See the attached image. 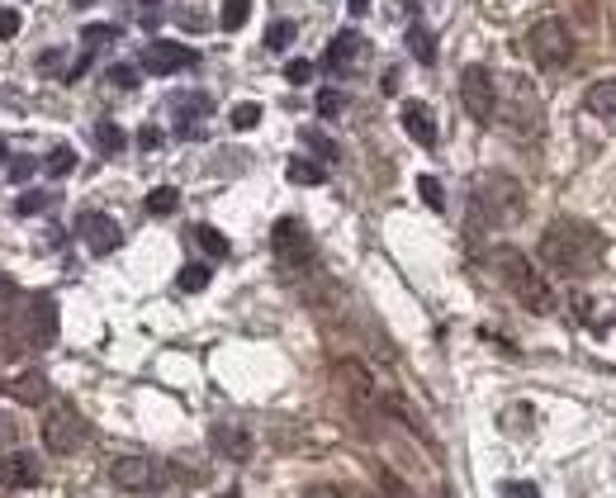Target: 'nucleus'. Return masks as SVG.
Here are the masks:
<instances>
[{"instance_id":"nucleus-22","label":"nucleus","mask_w":616,"mask_h":498,"mask_svg":"<svg viewBox=\"0 0 616 498\" xmlns=\"http://www.w3.org/2000/svg\"><path fill=\"white\" fill-rule=\"evenodd\" d=\"M246 14H252V0H223V10H219V24L228 33H238L246 24Z\"/></svg>"},{"instance_id":"nucleus-29","label":"nucleus","mask_w":616,"mask_h":498,"mask_svg":"<svg viewBox=\"0 0 616 498\" xmlns=\"http://www.w3.org/2000/svg\"><path fill=\"white\" fill-rule=\"evenodd\" d=\"M228 119H233V129H256V123H261V104L242 100V104H233V114H228Z\"/></svg>"},{"instance_id":"nucleus-38","label":"nucleus","mask_w":616,"mask_h":498,"mask_svg":"<svg viewBox=\"0 0 616 498\" xmlns=\"http://www.w3.org/2000/svg\"><path fill=\"white\" fill-rule=\"evenodd\" d=\"M342 104H346L342 91H323V96H319V110H323L327 119H332V114H342Z\"/></svg>"},{"instance_id":"nucleus-19","label":"nucleus","mask_w":616,"mask_h":498,"mask_svg":"<svg viewBox=\"0 0 616 498\" xmlns=\"http://www.w3.org/2000/svg\"><path fill=\"white\" fill-rule=\"evenodd\" d=\"M285 176L294 186H323L327 181V167H319V162H309V157H290V167H285Z\"/></svg>"},{"instance_id":"nucleus-28","label":"nucleus","mask_w":616,"mask_h":498,"mask_svg":"<svg viewBox=\"0 0 616 498\" xmlns=\"http://www.w3.org/2000/svg\"><path fill=\"white\" fill-rule=\"evenodd\" d=\"M43 167H48V176H67V171H77V152L62 142V148H52V152H48V162H43Z\"/></svg>"},{"instance_id":"nucleus-34","label":"nucleus","mask_w":616,"mask_h":498,"mask_svg":"<svg viewBox=\"0 0 616 498\" xmlns=\"http://www.w3.org/2000/svg\"><path fill=\"white\" fill-rule=\"evenodd\" d=\"M14 437H20V422H14L10 414H0V451H10Z\"/></svg>"},{"instance_id":"nucleus-33","label":"nucleus","mask_w":616,"mask_h":498,"mask_svg":"<svg viewBox=\"0 0 616 498\" xmlns=\"http://www.w3.org/2000/svg\"><path fill=\"white\" fill-rule=\"evenodd\" d=\"M285 81H290V86H309V81H313V62L294 58V62L285 67Z\"/></svg>"},{"instance_id":"nucleus-42","label":"nucleus","mask_w":616,"mask_h":498,"mask_svg":"<svg viewBox=\"0 0 616 498\" xmlns=\"http://www.w3.org/2000/svg\"><path fill=\"white\" fill-rule=\"evenodd\" d=\"M304 498H342V494H337V489H332V485H319V489H309Z\"/></svg>"},{"instance_id":"nucleus-1","label":"nucleus","mask_w":616,"mask_h":498,"mask_svg":"<svg viewBox=\"0 0 616 498\" xmlns=\"http://www.w3.org/2000/svg\"><path fill=\"white\" fill-rule=\"evenodd\" d=\"M603 252H607V238L597 228L578 223V219H555L551 228L541 233V261L551 266L555 276H588L603 266Z\"/></svg>"},{"instance_id":"nucleus-20","label":"nucleus","mask_w":616,"mask_h":498,"mask_svg":"<svg viewBox=\"0 0 616 498\" xmlns=\"http://www.w3.org/2000/svg\"><path fill=\"white\" fill-rule=\"evenodd\" d=\"M95 142H100V152H104V157H119L129 138H123V129H119L114 119H100V123H95Z\"/></svg>"},{"instance_id":"nucleus-45","label":"nucleus","mask_w":616,"mask_h":498,"mask_svg":"<svg viewBox=\"0 0 616 498\" xmlns=\"http://www.w3.org/2000/svg\"><path fill=\"white\" fill-rule=\"evenodd\" d=\"M219 498H242V494H238V489H228V494H219Z\"/></svg>"},{"instance_id":"nucleus-13","label":"nucleus","mask_w":616,"mask_h":498,"mask_svg":"<svg viewBox=\"0 0 616 498\" xmlns=\"http://www.w3.org/2000/svg\"><path fill=\"white\" fill-rule=\"evenodd\" d=\"M43 479V460L33 456V451H14L10 456H0V485L6 489H33Z\"/></svg>"},{"instance_id":"nucleus-24","label":"nucleus","mask_w":616,"mask_h":498,"mask_svg":"<svg viewBox=\"0 0 616 498\" xmlns=\"http://www.w3.org/2000/svg\"><path fill=\"white\" fill-rule=\"evenodd\" d=\"M299 138H304V148H313V157H323V162H337V157H342V148H337V142H332V138H323L319 129H304Z\"/></svg>"},{"instance_id":"nucleus-21","label":"nucleus","mask_w":616,"mask_h":498,"mask_svg":"<svg viewBox=\"0 0 616 498\" xmlns=\"http://www.w3.org/2000/svg\"><path fill=\"white\" fill-rule=\"evenodd\" d=\"M408 52H413V58H417L422 67H432V62H436V43H432V33L422 29V24L408 29Z\"/></svg>"},{"instance_id":"nucleus-36","label":"nucleus","mask_w":616,"mask_h":498,"mask_svg":"<svg viewBox=\"0 0 616 498\" xmlns=\"http://www.w3.org/2000/svg\"><path fill=\"white\" fill-rule=\"evenodd\" d=\"M110 77H114V86H119V91H133V86H138V71L133 67H110Z\"/></svg>"},{"instance_id":"nucleus-37","label":"nucleus","mask_w":616,"mask_h":498,"mask_svg":"<svg viewBox=\"0 0 616 498\" xmlns=\"http://www.w3.org/2000/svg\"><path fill=\"white\" fill-rule=\"evenodd\" d=\"M503 494H507V498H541V494H536V485H526V479H507Z\"/></svg>"},{"instance_id":"nucleus-23","label":"nucleus","mask_w":616,"mask_h":498,"mask_svg":"<svg viewBox=\"0 0 616 498\" xmlns=\"http://www.w3.org/2000/svg\"><path fill=\"white\" fill-rule=\"evenodd\" d=\"M209 280H214V266H185V271L175 276V285H181L185 295H200Z\"/></svg>"},{"instance_id":"nucleus-4","label":"nucleus","mask_w":616,"mask_h":498,"mask_svg":"<svg viewBox=\"0 0 616 498\" xmlns=\"http://www.w3.org/2000/svg\"><path fill=\"white\" fill-rule=\"evenodd\" d=\"M6 332H10V342H20V347H33V351H43L58 342V299L52 295H29L14 305V313L6 318Z\"/></svg>"},{"instance_id":"nucleus-31","label":"nucleus","mask_w":616,"mask_h":498,"mask_svg":"<svg viewBox=\"0 0 616 498\" xmlns=\"http://www.w3.org/2000/svg\"><path fill=\"white\" fill-rule=\"evenodd\" d=\"M48 205H52V190H29V195H20V200H14V213H39Z\"/></svg>"},{"instance_id":"nucleus-16","label":"nucleus","mask_w":616,"mask_h":498,"mask_svg":"<svg viewBox=\"0 0 616 498\" xmlns=\"http://www.w3.org/2000/svg\"><path fill=\"white\" fill-rule=\"evenodd\" d=\"M361 48H365V39H361V33H356V29H342L337 39L327 43V52H323V67H327V71H346L351 62L361 58Z\"/></svg>"},{"instance_id":"nucleus-5","label":"nucleus","mask_w":616,"mask_h":498,"mask_svg":"<svg viewBox=\"0 0 616 498\" xmlns=\"http://www.w3.org/2000/svg\"><path fill=\"white\" fill-rule=\"evenodd\" d=\"M526 52H532V62L541 71H559L574 62V29L559 20V14H545L526 29Z\"/></svg>"},{"instance_id":"nucleus-39","label":"nucleus","mask_w":616,"mask_h":498,"mask_svg":"<svg viewBox=\"0 0 616 498\" xmlns=\"http://www.w3.org/2000/svg\"><path fill=\"white\" fill-rule=\"evenodd\" d=\"M10 176H14V181H29V176H33V157H14Z\"/></svg>"},{"instance_id":"nucleus-11","label":"nucleus","mask_w":616,"mask_h":498,"mask_svg":"<svg viewBox=\"0 0 616 498\" xmlns=\"http://www.w3.org/2000/svg\"><path fill=\"white\" fill-rule=\"evenodd\" d=\"M77 233H81V242H85V252H91V257H110V252H119V242H123V228L110 219V213H100V209L81 213Z\"/></svg>"},{"instance_id":"nucleus-30","label":"nucleus","mask_w":616,"mask_h":498,"mask_svg":"<svg viewBox=\"0 0 616 498\" xmlns=\"http://www.w3.org/2000/svg\"><path fill=\"white\" fill-rule=\"evenodd\" d=\"M290 43H294V24H290V20H275V24L266 29V48H271V52H285Z\"/></svg>"},{"instance_id":"nucleus-17","label":"nucleus","mask_w":616,"mask_h":498,"mask_svg":"<svg viewBox=\"0 0 616 498\" xmlns=\"http://www.w3.org/2000/svg\"><path fill=\"white\" fill-rule=\"evenodd\" d=\"M584 110L597 114L603 123H612V129H616V77L593 81V86H588V91H584Z\"/></svg>"},{"instance_id":"nucleus-46","label":"nucleus","mask_w":616,"mask_h":498,"mask_svg":"<svg viewBox=\"0 0 616 498\" xmlns=\"http://www.w3.org/2000/svg\"><path fill=\"white\" fill-rule=\"evenodd\" d=\"M72 6H91V0H72Z\"/></svg>"},{"instance_id":"nucleus-15","label":"nucleus","mask_w":616,"mask_h":498,"mask_svg":"<svg viewBox=\"0 0 616 498\" xmlns=\"http://www.w3.org/2000/svg\"><path fill=\"white\" fill-rule=\"evenodd\" d=\"M398 119H403V133H408L417 148H436V119H432V110L422 100H403Z\"/></svg>"},{"instance_id":"nucleus-44","label":"nucleus","mask_w":616,"mask_h":498,"mask_svg":"<svg viewBox=\"0 0 616 498\" xmlns=\"http://www.w3.org/2000/svg\"><path fill=\"white\" fill-rule=\"evenodd\" d=\"M6 152H10V148H6V138H0V167H6Z\"/></svg>"},{"instance_id":"nucleus-41","label":"nucleus","mask_w":616,"mask_h":498,"mask_svg":"<svg viewBox=\"0 0 616 498\" xmlns=\"http://www.w3.org/2000/svg\"><path fill=\"white\" fill-rule=\"evenodd\" d=\"M138 142H143V148H156V142H162V129H152V123H148V129L138 133Z\"/></svg>"},{"instance_id":"nucleus-9","label":"nucleus","mask_w":616,"mask_h":498,"mask_svg":"<svg viewBox=\"0 0 616 498\" xmlns=\"http://www.w3.org/2000/svg\"><path fill=\"white\" fill-rule=\"evenodd\" d=\"M110 479L123 489V494H152L156 485H166V470L156 466L152 456H119L114 466H110Z\"/></svg>"},{"instance_id":"nucleus-32","label":"nucleus","mask_w":616,"mask_h":498,"mask_svg":"<svg viewBox=\"0 0 616 498\" xmlns=\"http://www.w3.org/2000/svg\"><path fill=\"white\" fill-rule=\"evenodd\" d=\"M417 190H422V200H427L432 209H446V190H442V181H436V176H422Z\"/></svg>"},{"instance_id":"nucleus-2","label":"nucleus","mask_w":616,"mask_h":498,"mask_svg":"<svg viewBox=\"0 0 616 498\" xmlns=\"http://www.w3.org/2000/svg\"><path fill=\"white\" fill-rule=\"evenodd\" d=\"M488 266H493V276L507 285V295H517V305H526L532 313H551L555 309L551 280L541 276V266H532L526 252H517V247H493Z\"/></svg>"},{"instance_id":"nucleus-6","label":"nucleus","mask_w":616,"mask_h":498,"mask_svg":"<svg viewBox=\"0 0 616 498\" xmlns=\"http://www.w3.org/2000/svg\"><path fill=\"white\" fill-rule=\"evenodd\" d=\"M85 441H91V427H85V418L77 414V404H52L48 418H43V447L52 456H77Z\"/></svg>"},{"instance_id":"nucleus-14","label":"nucleus","mask_w":616,"mask_h":498,"mask_svg":"<svg viewBox=\"0 0 616 498\" xmlns=\"http://www.w3.org/2000/svg\"><path fill=\"white\" fill-rule=\"evenodd\" d=\"M166 110L175 114V133H181V138H200V119L209 114V96H200V91H181V96H171V100H166Z\"/></svg>"},{"instance_id":"nucleus-25","label":"nucleus","mask_w":616,"mask_h":498,"mask_svg":"<svg viewBox=\"0 0 616 498\" xmlns=\"http://www.w3.org/2000/svg\"><path fill=\"white\" fill-rule=\"evenodd\" d=\"M195 242H200V247H204V252L214 257V261H223V257H228V238L219 233V228H209V223H200V228H195Z\"/></svg>"},{"instance_id":"nucleus-3","label":"nucleus","mask_w":616,"mask_h":498,"mask_svg":"<svg viewBox=\"0 0 616 498\" xmlns=\"http://www.w3.org/2000/svg\"><path fill=\"white\" fill-rule=\"evenodd\" d=\"M522 186L513 181L507 171H488L474 181V195H469V213H474V228H503V223H513L517 213H522Z\"/></svg>"},{"instance_id":"nucleus-12","label":"nucleus","mask_w":616,"mask_h":498,"mask_svg":"<svg viewBox=\"0 0 616 498\" xmlns=\"http://www.w3.org/2000/svg\"><path fill=\"white\" fill-rule=\"evenodd\" d=\"M209 447H214V456L233 460V466H246L252 460V432L238 418H214L209 422Z\"/></svg>"},{"instance_id":"nucleus-35","label":"nucleus","mask_w":616,"mask_h":498,"mask_svg":"<svg viewBox=\"0 0 616 498\" xmlns=\"http://www.w3.org/2000/svg\"><path fill=\"white\" fill-rule=\"evenodd\" d=\"M20 33V10H0V43Z\"/></svg>"},{"instance_id":"nucleus-47","label":"nucleus","mask_w":616,"mask_h":498,"mask_svg":"<svg viewBox=\"0 0 616 498\" xmlns=\"http://www.w3.org/2000/svg\"><path fill=\"white\" fill-rule=\"evenodd\" d=\"M148 6H162V0H148Z\"/></svg>"},{"instance_id":"nucleus-10","label":"nucleus","mask_w":616,"mask_h":498,"mask_svg":"<svg viewBox=\"0 0 616 498\" xmlns=\"http://www.w3.org/2000/svg\"><path fill=\"white\" fill-rule=\"evenodd\" d=\"M195 62H200V52L185 48V43H175V39H152L143 48V58H138V67H143L148 77H175V71H185V67H195Z\"/></svg>"},{"instance_id":"nucleus-18","label":"nucleus","mask_w":616,"mask_h":498,"mask_svg":"<svg viewBox=\"0 0 616 498\" xmlns=\"http://www.w3.org/2000/svg\"><path fill=\"white\" fill-rule=\"evenodd\" d=\"M6 389H10V399H14V404H29V408H33V404H43V399H48V376H43V370H24V376H20V380H10Z\"/></svg>"},{"instance_id":"nucleus-40","label":"nucleus","mask_w":616,"mask_h":498,"mask_svg":"<svg viewBox=\"0 0 616 498\" xmlns=\"http://www.w3.org/2000/svg\"><path fill=\"white\" fill-rule=\"evenodd\" d=\"M10 299H14V276H10V271H0V309H6Z\"/></svg>"},{"instance_id":"nucleus-27","label":"nucleus","mask_w":616,"mask_h":498,"mask_svg":"<svg viewBox=\"0 0 616 498\" xmlns=\"http://www.w3.org/2000/svg\"><path fill=\"white\" fill-rule=\"evenodd\" d=\"M175 205H181V195H175L171 186H156L148 195V213H156V219H162V213H175Z\"/></svg>"},{"instance_id":"nucleus-43","label":"nucleus","mask_w":616,"mask_h":498,"mask_svg":"<svg viewBox=\"0 0 616 498\" xmlns=\"http://www.w3.org/2000/svg\"><path fill=\"white\" fill-rule=\"evenodd\" d=\"M346 10H351V20H361V14L370 10V0H346Z\"/></svg>"},{"instance_id":"nucleus-7","label":"nucleus","mask_w":616,"mask_h":498,"mask_svg":"<svg viewBox=\"0 0 616 498\" xmlns=\"http://www.w3.org/2000/svg\"><path fill=\"white\" fill-rule=\"evenodd\" d=\"M271 247H275V261L285 266V271H309L313 261H319V247H313V233L299 219H280L271 228Z\"/></svg>"},{"instance_id":"nucleus-26","label":"nucleus","mask_w":616,"mask_h":498,"mask_svg":"<svg viewBox=\"0 0 616 498\" xmlns=\"http://www.w3.org/2000/svg\"><path fill=\"white\" fill-rule=\"evenodd\" d=\"M110 39H119V29H114V24H85V29H81V43H85V58H91V52H95V48H104V43H110Z\"/></svg>"},{"instance_id":"nucleus-8","label":"nucleus","mask_w":616,"mask_h":498,"mask_svg":"<svg viewBox=\"0 0 616 498\" xmlns=\"http://www.w3.org/2000/svg\"><path fill=\"white\" fill-rule=\"evenodd\" d=\"M461 104L474 123H493L498 119V86H493V71L488 67H465L461 71Z\"/></svg>"}]
</instances>
